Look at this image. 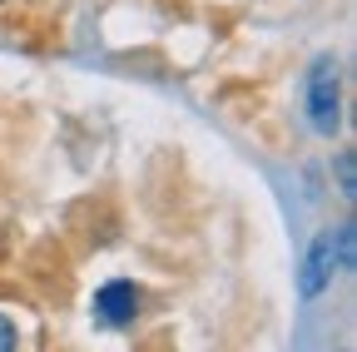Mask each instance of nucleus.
I'll return each mask as SVG.
<instances>
[{
    "label": "nucleus",
    "mask_w": 357,
    "mask_h": 352,
    "mask_svg": "<svg viewBox=\"0 0 357 352\" xmlns=\"http://www.w3.org/2000/svg\"><path fill=\"white\" fill-rule=\"evenodd\" d=\"M303 114H307L318 139H337V129H342V60L337 55H318L307 65Z\"/></svg>",
    "instance_id": "f03ea898"
},
{
    "label": "nucleus",
    "mask_w": 357,
    "mask_h": 352,
    "mask_svg": "<svg viewBox=\"0 0 357 352\" xmlns=\"http://www.w3.org/2000/svg\"><path fill=\"white\" fill-rule=\"evenodd\" d=\"M89 318H95V328H109V332H124L144 318V288L134 278H109L95 288V298H89Z\"/></svg>",
    "instance_id": "7ed1b4c3"
},
{
    "label": "nucleus",
    "mask_w": 357,
    "mask_h": 352,
    "mask_svg": "<svg viewBox=\"0 0 357 352\" xmlns=\"http://www.w3.org/2000/svg\"><path fill=\"white\" fill-rule=\"evenodd\" d=\"M352 164H357V159H352V149L342 144V149H337V189H342V199H347V204H352V194H357V179H352L357 169H352Z\"/></svg>",
    "instance_id": "20e7f679"
},
{
    "label": "nucleus",
    "mask_w": 357,
    "mask_h": 352,
    "mask_svg": "<svg viewBox=\"0 0 357 352\" xmlns=\"http://www.w3.org/2000/svg\"><path fill=\"white\" fill-rule=\"evenodd\" d=\"M0 6H6V0H0Z\"/></svg>",
    "instance_id": "423d86ee"
},
{
    "label": "nucleus",
    "mask_w": 357,
    "mask_h": 352,
    "mask_svg": "<svg viewBox=\"0 0 357 352\" xmlns=\"http://www.w3.org/2000/svg\"><path fill=\"white\" fill-rule=\"evenodd\" d=\"M352 238H357V234H352V218H342L337 229H323L318 238L307 243L303 268H298V293H303V303L323 298V293L333 288V278H337L342 268H352V258H357V243H352Z\"/></svg>",
    "instance_id": "f257e3e1"
},
{
    "label": "nucleus",
    "mask_w": 357,
    "mask_h": 352,
    "mask_svg": "<svg viewBox=\"0 0 357 352\" xmlns=\"http://www.w3.org/2000/svg\"><path fill=\"white\" fill-rule=\"evenodd\" d=\"M0 352H20V323L10 313H0Z\"/></svg>",
    "instance_id": "39448f33"
}]
</instances>
